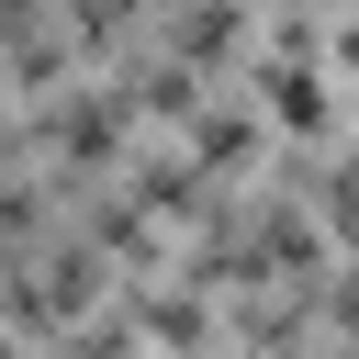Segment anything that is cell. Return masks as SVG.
<instances>
[{
    "label": "cell",
    "instance_id": "cell-1",
    "mask_svg": "<svg viewBox=\"0 0 359 359\" xmlns=\"http://www.w3.org/2000/svg\"><path fill=\"white\" fill-rule=\"evenodd\" d=\"M258 123H280V135L314 146V135H337V101H325V79H314L303 56H280V67L258 56Z\"/></svg>",
    "mask_w": 359,
    "mask_h": 359
},
{
    "label": "cell",
    "instance_id": "cell-2",
    "mask_svg": "<svg viewBox=\"0 0 359 359\" xmlns=\"http://www.w3.org/2000/svg\"><path fill=\"white\" fill-rule=\"evenodd\" d=\"M45 135H56V157H67V168H101V157L123 146V101H56V112H45Z\"/></svg>",
    "mask_w": 359,
    "mask_h": 359
},
{
    "label": "cell",
    "instance_id": "cell-3",
    "mask_svg": "<svg viewBox=\"0 0 359 359\" xmlns=\"http://www.w3.org/2000/svg\"><path fill=\"white\" fill-rule=\"evenodd\" d=\"M247 45V11L236 0H202L191 22H180V67H213V56H236Z\"/></svg>",
    "mask_w": 359,
    "mask_h": 359
},
{
    "label": "cell",
    "instance_id": "cell-4",
    "mask_svg": "<svg viewBox=\"0 0 359 359\" xmlns=\"http://www.w3.org/2000/svg\"><path fill=\"white\" fill-rule=\"evenodd\" d=\"M247 157H258V123L247 112H202L191 123V168H247Z\"/></svg>",
    "mask_w": 359,
    "mask_h": 359
},
{
    "label": "cell",
    "instance_id": "cell-5",
    "mask_svg": "<svg viewBox=\"0 0 359 359\" xmlns=\"http://www.w3.org/2000/svg\"><path fill=\"white\" fill-rule=\"evenodd\" d=\"M101 247L112 258H157V213L146 202H101Z\"/></svg>",
    "mask_w": 359,
    "mask_h": 359
},
{
    "label": "cell",
    "instance_id": "cell-6",
    "mask_svg": "<svg viewBox=\"0 0 359 359\" xmlns=\"http://www.w3.org/2000/svg\"><path fill=\"white\" fill-rule=\"evenodd\" d=\"M135 314H146V337H168V348H191V337H202V303H191V292H146Z\"/></svg>",
    "mask_w": 359,
    "mask_h": 359
}]
</instances>
